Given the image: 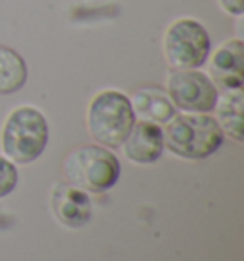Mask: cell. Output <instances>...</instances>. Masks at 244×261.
Returning a JSON list of instances; mask_svg holds the SVG:
<instances>
[{
	"instance_id": "7",
	"label": "cell",
	"mask_w": 244,
	"mask_h": 261,
	"mask_svg": "<svg viewBox=\"0 0 244 261\" xmlns=\"http://www.w3.org/2000/svg\"><path fill=\"white\" fill-rule=\"evenodd\" d=\"M210 79L215 88L242 90L244 82V44L242 38H231L223 42L214 56L210 54Z\"/></svg>"
},
{
	"instance_id": "13",
	"label": "cell",
	"mask_w": 244,
	"mask_h": 261,
	"mask_svg": "<svg viewBox=\"0 0 244 261\" xmlns=\"http://www.w3.org/2000/svg\"><path fill=\"white\" fill-rule=\"evenodd\" d=\"M17 181H19V174L15 164L4 154H0V198L12 195V191H15L17 187Z\"/></svg>"
},
{
	"instance_id": "10",
	"label": "cell",
	"mask_w": 244,
	"mask_h": 261,
	"mask_svg": "<svg viewBox=\"0 0 244 261\" xmlns=\"http://www.w3.org/2000/svg\"><path fill=\"white\" fill-rule=\"evenodd\" d=\"M242 101V90H225L223 94L217 95V101L214 107V118L217 126L222 128L223 134H227L229 138H233L238 143L244 139Z\"/></svg>"
},
{
	"instance_id": "3",
	"label": "cell",
	"mask_w": 244,
	"mask_h": 261,
	"mask_svg": "<svg viewBox=\"0 0 244 261\" xmlns=\"http://www.w3.org/2000/svg\"><path fill=\"white\" fill-rule=\"evenodd\" d=\"M63 175L86 193H105L120 177V160L103 145H80L65 156Z\"/></svg>"
},
{
	"instance_id": "14",
	"label": "cell",
	"mask_w": 244,
	"mask_h": 261,
	"mask_svg": "<svg viewBox=\"0 0 244 261\" xmlns=\"http://www.w3.org/2000/svg\"><path fill=\"white\" fill-rule=\"evenodd\" d=\"M217 4L225 14L242 17L244 14V0H217Z\"/></svg>"
},
{
	"instance_id": "5",
	"label": "cell",
	"mask_w": 244,
	"mask_h": 261,
	"mask_svg": "<svg viewBox=\"0 0 244 261\" xmlns=\"http://www.w3.org/2000/svg\"><path fill=\"white\" fill-rule=\"evenodd\" d=\"M162 50L172 69H201L212 54V38L199 19L180 17L166 29Z\"/></svg>"
},
{
	"instance_id": "1",
	"label": "cell",
	"mask_w": 244,
	"mask_h": 261,
	"mask_svg": "<svg viewBox=\"0 0 244 261\" xmlns=\"http://www.w3.org/2000/svg\"><path fill=\"white\" fill-rule=\"evenodd\" d=\"M164 149L187 160H202L212 156L223 145L225 134L208 113H181L174 115L166 126Z\"/></svg>"
},
{
	"instance_id": "4",
	"label": "cell",
	"mask_w": 244,
	"mask_h": 261,
	"mask_svg": "<svg viewBox=\"0 0 244 261\" xmlns=\"http://www.w3.org/2000/svg\"><path fill=\"white\" fill-rule=\"evenodd\" d=\"M136 120L130 97L118 90H103L88 105V132L107 149H118Z\"/></svg>"
},
{
	"instance_id": "12",
	"label": "cell",
	"mask_w": 244,
	"mask_h": 261,
	"mask_svg": "<svg viewBox=\"0 0 244 261\" xmlns=\"http://www.w3.org/2000/svg\"><path fill=\"white\" fill-rule=\"evenodd\" d=\"M29 76V69L19 51L8 46H0V94L19 92Z\"/></svg>"
},
{
	"instance_id": "11",
	"label": "cell",
	"mask_w": 244,
	"mask_h": 261,
	"mask_svg": "<svg viewBox=\"0 0 244 261\" xmlns=\"http://www.w3.org/2000/svg\"><path fill=\"white\" fill-rule=\"evenodd\" d=\"M130 101H132V109H134L136 116H141L143 120L166 124L176 115V107L170 101L168 94L158 90V88L137 90L136 94L130 97Z\"/></svg>"
},
{
	"instance_id": "2",
	"label": "cell",
	"mask_w": 244,
	"mask_h": 261,
	"mask_svg": "<svg viewBox=\"0 0 244 261\" xmlns=\"http://www.w3.org/2000/svg\"><path fill=\"white\" fill-rule=\"evenodd\" d=\"M50 139L46 116L31 105L15 107L2 126V152L14 164H31L44 152Z\"/></svg>"
},
{
	"instance_id": "6",
	"label": "cell",
	"mask_w": 244,
	"mask_h": 261,
	"mask_svg": "<svg viewBox=\"0 0 244 261\" xmlns=\"http://www.w3.org/2000/svg\"><path fill=\"white\" fill-rule=\"evenodd\" d=\"M166 94L174 107L183 113H212L219 90L199 69H172L166 80Z\"/></svg>"
},
{
	"instance_id": "9",
	"label": "cell",
	"mask_w": 244,
	"mask_h": 261,
	"mask_svg": "<svg viewBox=\"0 0 244 261\" xmlns=\"http://www.w3.org/2000/svg\"><path fill=\"white\" fill-rule=\"evenodd\" d=\"M124 156L134 164H155L164 152L162 126L151 120H136L122 141Z\"/></svg>"
},
{
	"instance_id": "8",
	"label": "cell",
	"mask_w": 244,
	"mask_h": 261,
	"mask_svg": "<svg viewBox=\"0 0 244 261\" xmlns=\"http://www.w3.org/2000/svg\"><path fill=\"white\" fill-rule=\"evenodd\" d=\"M52 212L59 223L69 229H80L92 219V198L86 191L69 181L58 183L52 191Z\"/></svg>"
}]
</instances>
